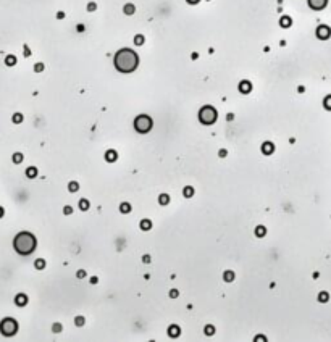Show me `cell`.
Segmentation results:
<instances>
[{
    "instance_id": "6da1fadb",
    "label": "cell",
    "mask_w": 331,
    "mask_h": 342,
    "mask_svg": "<svg viewBox=\"0 0 331 342\" xmlns=\"http://www.w3.org/2000/svg\"><path fill=\"white\" fill-rule=\"evenodd\" d=\"M13 247L19 255H29L36 249V237L29 232H19L13 241Z\"/></svg>"
},
{
    "instance_id": "7a4b0ae2",
    "label": "cell",
    "mask_w": 331,
    "mask_h": 342,
    "mask_svg": "<svg viewBox=\"0 0 331 342\" xmlns=\"http://www.w3.org/2000/svg\"><path fill=\"white\" fill-rule=\"evenodd\" d=\"M117 68L119 70L123 66V63H128V66H129V70L133 71L134 68H136V65H137V57L133 53L131 50H121L119 53L117 55Z\"/></svg>"
},
{
    "instance_id": "3957f363",
    "label": "cell",
    "mask_w": 331,
    "mask_h": 342,
    "mask_svg": "<svg viewBox=\"0 0 331 342\" xmlns=\"http://www.w3.org/2000/svg\"><path fill=\"white\" fill-rule=\"evenodd\" d=\"M0 331H2L3 336H13L15 332L18 331V324L13 318H5V320L0 323Z\"/></svg>"
},
{
    "instance_id": "277c9868",
    "label": "cell",
    "mask_w": 331,
    "mask_h": 342,
    "mask_svg": "<svg viewBox=\"0 0 331 342\" xmlns=\"http://www.w3.org/2000/svg\"><path fill=\"white\" fill-rule=\"evenodd\" d=\"M199 120H200L204 124H212V123L217 120V111H215L212 107H204L199 113Z\"/></svg>"
},
{
    "instance_id": "5b68a950",
    "label": "cell",
    "mask_w": 331,
    "mask_h": 342,
    "mask_svg": "<svg viewBox=\"0 0 331 342\" xmlns=\"http://www.w3.org/2000/svg\"><path fill=\"white\" fill-rule=\"evenodd\" d=\"M152 128V120H150L147 115H141V116L136 120V129L139 133H147Z\"/></svg>"
},
{
    "instance_id": "8992f818",
    "label": "cell",
    "mask_w": 331,
    "mask_h": 342,
    "mask_svg": "<svg viewBox=\"0 0 331 342\" xmlns=\"http://www.w3.org/2000/svg\"><path fill=\"white\" fill-rule=\"evenodd\" d=\"M15 304H16L18 307H24V305L27 304V297L24 295V294H18V295L15 297Z\"/></svg>"
},
{
    "instance_id": "52a82bcc",
    "label": "cell",
    "mask_w": 331,
    "mask_h": 342,
    "mask_svg": "<svg viewBox=\"0 0 331 342\" xmlns=\"http://www.w3.org/2000/svg\"><path fill=\"white\" fill-rule=\"evenodd\" d=\"M309 3L313 7L315 10H320L325 7V3H326V0H309Z\"/></svg>"
},
{
    "instance_id": "ba28073f",
    "label": "cell",
    "mask_w": 331,
    "mask_h": 342,
    "mask_svg": "<svg viewBox=\"0 0 331 342\" xmlns=\"http://www.w3.org/2000/svg\"><path fill=\"white\" fill-rule=\"evenodd\" d=\"M273 150H275V145L272 144V142H265L262 147V152L265 153V155H270V153H273Z\"/></svg>"
},
{
    "instance_id": "9c48e42d",
    "label": "cell",
    "mask_w": 331,
    "mask_h": 342,
    "mask_svg": "<svg viewBox=\"0 0 331 342\" xmlns=\"http://www.w3.org/2000/svg\"><path fill=\"white\" fill-rule=\"evenodd\" d=\"M26 176L33 179V178H36V176H37V170H36L34 166H31V168H27V170H26Z\"/></svg>"
},
{
    "instance_id": "30bf717a",
    "label": "cell",
    "mask_w": 331,
    "mask_h": 342,
    "mask_svg": "<svg viewBox=\"0 0 331 342\" xmlns=\"http://www.w3.org/2000/svg\"><path fill=\"white\" fill-rule=\"evenodd\" d=\"M318 36L325 39V37H328V36H330V31L326 29V27H320V29H318Z\"/></svg>"
},
{
    "instance_id": "8fae6325",
    "label": "cell",
    "mask_w": 331,
    "mask_h": 342,
    "mask_svg": "<svg viewBox=\"0 0 331 342\" xmlns=\"http://www.w3.org/2000/svg\"><path fill=\"white\" fill-rule=\"evenodd\" d=\"M107 160H108V161L117 160V152H113V150H108V152H107Z\"/></svg>"
},
{
    "instance_id": "7c38bea8",
    "label": "cell",
    "mask_w": 331,
    "mask_h": 342,
    "mask_svg": "<svg viewBox=\"0 0 331 342\" xmlns=\"http://www.w3.org/2000/svg\"><path fill=\"white\" fill-rule=\"evenodd\" d=\"M34 266H36L37 269H42L44 266H45V261H44L42 258H39V260H36V261H34Z\"/></svg>"
},
{
    "instance_id": "4fadbf2b",
    "label": "cell",
    "mask_w": 331,
    "mask_h": 342,
    "mask_svg": "<svg viewBox=\"0 0 331 342\" xmlns=\"http://www.w3.org/2000/svg\"><path fill=\"white\" fill-rule=\"evenodd\" d=\"M21 121H23V115L21 113H15L13 115V123H15V124H19Z\"/></svg>"
},
{
    "instance_id": "5bb4252c",
    "label": "cell",
    "mask_w": 331,
    "mask_h": 342,
    "mask_svg": "<svg viewBox=\"0 0 331 342\" xmlns=\"http://www.w3.org/2000/svg\"><path fill=\"white\" fill-rule=\"evenodd\" d=\"M150 226H152V223H150L149 220H144V221H141V228L144 229V231H147V229H150Z\"/></svg>"
},
{
    "instance_id": "9a60e30c",
    "label": "cell",
    "mask_w": 331,
    "mask_h": 342,
    "mask_svg": "<svg viewBox=\"0 0 331 342\" xmlns=\"http://www.w3.org/2000/svg\"><path fill=\"white\" fill-rule=\"evenodd\" d=\"M5 63H7V65H10V66H11V65H15V63H16V58H15L13 55H8V57L5 58Z\"/></svg>"
},
{
    "instance_id": "2e32d148",
    "label": "cell",
    "mask_w": 331,
    "mask_h": 342,
    "mask_svg": "<svg viewBox=\"0 0 331 342\" xmlns=\"http://www.w3.org/2000/svg\"><path fill=\"white\" fill-rule=\"evenodd\" d=\"M158 202H160L162 205H166V204L170 202V197H168V195H165V194H162L160 198H158Z\"/></svg>"
},
{
    "instance_id": "e0dca14e",
    "label": "cell",
    "mask_w": 331,
    "mask_h": 342,
    "mask_svg": "<svg viewBox=\"0 0 331 342\" xmlns=\"http://www.w3.org/2000/svg\"><path fill=\"white\" fill-rule=\"evenodd\" d=\"M178 334H179V328H178V326H171V328H170V336L176 337Z\"/></svg>"
},
{
    "instance_id": "ac0fdd59",
    "label": "cell",
    "mask_w": 331,
    "mask_h": 342,
    "mask_svg": "<svg viewBox=\"0 0 331 342\" xmlns=\"http://www.w3.org/2000/svg\"><path fill=\"white\" fill-rule=\"evenodd\" d=\"M21 161H23V155H21V153H15V155H13V163L19 165Z\"/></svg>"
},
{
    "instance_id": "d6986e66",
    "label": "cell",
    "mask_w": 331,
    "mask_h": 342,
    "mask_svg": "<svg viewBox=\"0 0 331 342\" xmlns=\"http://www.w3.org/2000/svg\"><path fill=\"white\" fill-rule=\"evenodd\" d=\"M79 208H81V210H87V208H89V202H87L86 198H82V200L79 202Z\"/></svg>"
},
{
    "instance_id": "ffe728a7",
    "label": "cell",
    "mask_w": 331,
    "mask_h": 342,
    "mask_svg": "<svg viewBox=\"0 0 331 342\" xmlns=\"http://www.w3.org/2000/svg\"><path fill=\"white\" fill-rule=\"evenodd\" d=\"M233 279H234V273H233V271H226V273H225V281L231 282Z\"/></svg>"
},
{
    "instance_id": "44dd1931",
    "label": "cell",
    "mask_w": 331,
    "mask_h": 342,
    "mask_svg": "<svg viewBox=\"0 0 331 342\" xmlns=\"http://www.w3.org/2000/svg\"><path fill=\"white\" fill-rule=\"evenodd\" d=\"M241 90H242V92H249V90H250V84H249V82H241Z\"/></svg>"
},
{
    "instance_id": "7402d4cb",
    "label": "cell",
    "mask_w": 331,
    "mask_h": 342,
    "mask_svg": "<svg viewBox=\"0 0 331 342\" xmlns=\"http://www.w3.org/2000/svg\"><path fill=\"white\" fill-rule=\"evenodd\" d=\"M192 194H194V189L191 187V186H187V187H184V195H186V197H191V195H192Z\"/></svg>"
},
{
    "instance_id": "603a6c76",
    "label": "cell",
    "mask_w": 331,
    "mask_h": 342,
    "mask_svg": "<svg viewBox=\"0 0 331 342\" xmlns=\"http://www.w3.org/2000/svg\"><path fill=\"white\" fill-rule=\"evenodd\" d=\"M68 187H70L71 192H76V190L79 189V184H78V182H70V186H68Z\"/></svg>"
},
{
    "instance_id": "cb8c5ba5",
    "label": "cell",
    "mask_w": 331,
    "mask_h": 342,
    "mask_svg": "<svg viewBox=\"0 0 331 342\" xmlns=\"http://www.w3.org/2000/svg\"><path fill=\"white\" fill-rule=\"evenodd\" d=\"M119 210H121L123 213H128V212H129V210H131V207L128 205V204H121V207H119Z\"/></svg>"
},
{
    "instance_id": "d4e9b609",
    "label": "cell",
    "mask_w": 331,
    "mask_h": 342,
    "mask_svg": "<svg viewBox=\"0 0 331 342\" xmlns=\"http://www.w3.org/2000/svg\"><path fill=\"white\" fill-rule=\"evenodd\" d=\"M255 234H257V236H263V234H265V228H263V226H258V228L255 229Z\"/></svg>"
},
{
    "instance_id": "484cf974",
    "label": "cell",
    "mask_w": 331,
    "mask_h": 342,
    "mask_svg": "<svg viewBox=\"0 0 331 342\" xmlns=\"http://www.w3.org/2000/svg\"><path fill=\"white\" fill-rule=\"evenodd\" d=\"M205 332H207V334H213V326H207V328H205Z\"/></svg>"
},
{
    "instance_id": "4316f807",
    "label": "cell",
    "mask_w": 331,
    "mask_h": 342,
    "mask_svg": "<svg viewBox=\"0 0 331 342\" xmlns=\"http://www.w3.org/2000/svg\"><path fill=\"white\" fill-rule=\"evenodd\" d=\"M76 324H84V320H82V316H78V320H76Z\"/></svg>"
},
{
    "instance_id": "83f0119b",
    "label": "cell",
    "mask_w": 331,
    "mask_h": 342,
    "mask_svg": "<svg viewBox=\"0 0 331 342\" xmlns=\"http://www.w3.org/2000/svg\"><path fill=\"white\" fill-rule=\"evenodd\" d=\"M325 105L328 107V108H331V97H328L326 98V102H325Z\"/></svg>"
},
{
    "instance_id": "f1b7e54d",
    "label": "cell",
    "mask_w": 331,
    "mask_h": 342,
    "mask_svg": "<svg viewBox=\"0 0 331 342\" xmlns=\"http://www.w3.org/2000/svg\"><path fill=\"white\" fill-rule=\"evenodd\" d=\"M60 329H62V326H60V324H55L53 326V331L55 332H60Z\"/></svg>"
},
{
    "instance_id": "f546056e",
    "label": "cell",
    "mask_w": 331,
    "mask_h": 342,
    "mask_svg": "<svg viewBox=\"0 0 331 342\" xmlns=\"http://www.w3.org/2000/svg\"><path fill=\"white\" fill-rule=\"evenodd\" d=\"M170 295H171V297H178V291H174V289H173V291L170 292Z\"/></svg>"
},
{
    "instance_id": "4dcf8cb0",
    "label": "cell",
    "mask_w": 331,
    "mask_h": 342,
    "mask_svg": "<svg viewBox=\"0 0 331 342\" xmlns=\"http://www.w3.org/2000/svg\"><path fill=\"white\" fill-rule=\"evenodd\" d=\"M65 213H66V215L71 213V207H65Z\"/></svg>"
},
{
    "instance_id": "1f68e13d",
    "label": "cell",
    "mask_w": 331,
    "mask_h": 342,
    "mask_svg": "<svg viewBox=\"0 0 331 342\" xmlns=\"http://www.w3.org/2000/svg\"><path fill=\"white\" fill-rule=\"evenodd\" d=\"M328 297H326V294H320V300H326Z\"/></svg>"
},
{
    "instance_id": "d6a6232c",
    "label": "cell",
    "mask_w": 331,
    "mask_h": 342,
    "mask_svg": "<svg viewBox=\"0 0 331 342\" xmlns=\"http://www.w3.org/2000/svg\"><path fill=\"white\" fill-rule=\"evenodd\" d=\"M42 70V65H36V71H41Z\"/></svg>"
},
{
    "instance_id": "836d02e7",
    "label": "cell",
    "mask_w": 331,
    "mask_h": 342,
    "mask_svg": "<svg viewBox=\"0 0 331 342\" xmlns=\"http://www.w3.org/2000/svg\"><path fill=\"white\" fill-rule=\"evenodd\" d=\"M220 157H226V150H221V152H220Z\"/></svg>"
},
{
    "instance_id": "e575fe53",
    "label": "cell",
    "mask_w": 331,
    "mask_h": 342,
    "mask_svg": "<svg viewBox=\"0 0 331 342\" xmlns=\"http://www.w3.org/2000/svg\"><path fill=\"white\" fill-rule=\"evenodd\" d=\"M3 213H5V212H3V208H2V207H0V218L3 216Z\"/></svg>"
}]
</instances>
